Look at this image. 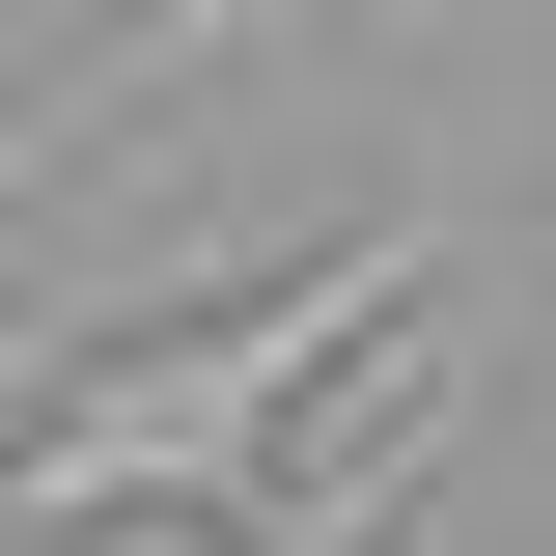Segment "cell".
Instances as JSON below:
<instances>
[{
    "label": "cell",
    "mask_w": 556,
    "mask_h": 556,
    "mask_svg": "<svg viewBox=\"0 0 556 556\" xmlns=\"http://www.w3.org/2000/svg\"><path fill=\"white\" fill-rule=\"evenodd\" d=\"M251 28H306V0H167V28H139V56H112V84H84V112H28V167H84V139H112V112H139V84H195V56H251Z\"/></svg>",
    "instance_id": "cell-2"
},
{
    "label": "cell",
    "mask_w": 556,
    "mask_h": 556,
    "mask_svg": "<svg viewBox=\"0 0 556 556\" xmlns=\"http://www.w3.org/2000/svg\"><path fill=\"white\" fill-rule=\"evenodd\" d=\"M390 306H417V195L334 223V251H278V278H223L195 334L56 362V417H0V529H223V501H278L306 390H334Z\"/></svg>",
    "instance_id": "cell-1"
}]
</instances>
